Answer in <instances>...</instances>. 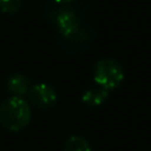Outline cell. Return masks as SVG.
I'll return each mask as SVG.
<instances>
[{"instance_id": "6da1fadb", "label": "cell", "mask_w": 151, "mask_h": 151, "mask_svg": "<svg viewBox=\"0 0 151 151\" xmlns=\"http://www.w3.org/2000/svg\"><path fill=\"white\" fill-rule=\"evenodd\" d=\"M31 119V109L22 97L12 96L0 106V123L9 131L22 130Z\"/></svg>"}, {"instance_id": "7a4b0ae2", "label": "cell", "mask_w": 151, "mask_h": 151, "mask_svg": "<svg viewBox=\"0 0 151 151\" xmlns=\"http://www.w3.org/2000/svg\"><path fill=\"white\" fill-rule=\"evenodd\" d=\"M93 79L100 87L110 91L120 85L124 79V71L117 60L111 58L100 59L94 66Z\"/></svg>"}, {"instance_id": "3957f363", "label": "cell", "mask_w": 151, "mask_h": 151, "mask_svg": "<svg viewBox=\"0 0 151 151\" xmlns=\"http://www.w3.org/2000/svg\"><path fill=\"white\" fill-rule=\"evenodd\" d=\"M52 19L59 31V33L64 37V38H73L80 28V21L78 19V17L76 15V13L70 9V8H59L57 9L53 15Z\"/></svg>"}, {"instance_id": "277c9868", "label": "cell", "mask_w": 151, "mask_h": 151, "mask_svg": "<svg viewBox=\"0 0 151 151\" xmlns=\"http://www.w3.org/2000/svg\"><path fill=\"white\" fill-rule=\"evenodd\" d=\"M27 93L31 103L40 109H50L57 101L55 91L50 85L44 83L32 85Z\"/></svg>"}, {"instance_id": "5b68a950", "label": "cell", "mask_w": 151, "mask_h": 151, "mask_svg": "<svg viewBox=\"0 0 151 151\" xmlns=\"http://www.w3.org/2000/svg\"><path fill=\"white\" fill-rule=\"evenodd\" d=\"M31 80L24 74H13L7 80V90L15 97H22L29 90Z\"/></svg>"}, {"instance_id": "8992f818", "label": "cell", "mask_w": 151, "mask_h": 151, "mask_svg": "<svg viewBox=\"0 0 151 151\" xmlns=\"http://www.w3.org/2000/svg\"><path fill=\"white\" fill-rule=\"evenodd\" d=\"M109 97V91L103 88V87H93L88 88L87 91L84 92L81 100L87 105V106H99L101 105L106 98Z\"/></svg>"}, {"instance_id": "52a82bcc", "label": "cell", "mask_w": 151, "mask_h": 151, "mask_svg": "<svg viewBox=\"0 0 151 151\" xmlns=\"http://www.w3.org/2000/svg\"><path fill=\"white\" fill-rule=\"evenodd\" d=\"M64 151H91V146L81 136H72L67 139Z\"/></svg>"}, {"instance_id": "ba28073f", "label": "cell", "mask_w": 151, "mask_h": 151, "mask_svg": "<svg viewBox=\"0 0 151 151\" xmlns=\"http://www.w3.org/2000/svg\"><path fill=\"white\" fill-rule=\"evenodd\" d=\"M21 0H0V11L6 14H13L19 11Z\"/></svg>"}, {"instance_id": "9c48e42d", "label": "cell", "mask_w": 151, "mask_h": 151, "mask_svg": "<svg viewBox=\"0 0 151 151\" xmlns=\"http://www.w3.org/2000/svg\"><path fill=\"white\" fill-rule=\"evenodd\" d=\"M53 1H55L58 4H67V2H71L72 0H53Z\"/></svg>"}]
</instances>
